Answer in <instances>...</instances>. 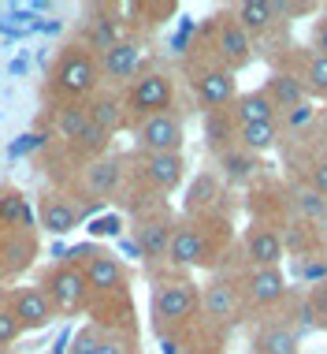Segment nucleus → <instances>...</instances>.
Segmentation results:
<instances>
[{
  "label": "nucleus",
  "mask_w": 327,
  "mask_h": 354,
  "mask_svg": "<svg viewBox=\"0 0 327 354\" xmlns=\"http://www.w3.org/2000/svg\"><path fill=\"white\" fill-rule=\"evenodd\" d=\"M224 250H227V216H205V220L179 216L175 235H171V246H168V269L212 272Z\"/></svg>",
  "instance_id": "3"
},
{
  "label": "nucleus",
  "mask_w": 327,
  "mask_h": 354,
  "mask_svg": "<svg viewBox=\"0 0 327 354\" xmlns=\"http://www.w3.org/2000/svg\"><path fill=\"white\" fill-rule=\"evenodd\" d=\"M246 302L238 291V280L230 272H208V280L201 283V332L216 339H227L238 324L246 321Z\"/></svg>",
  "instance_id": "5"
},
{
  "label": "nucleus",
  "mask_w": 327,
  "mask_h": 354,
  "mask_svg": "<svg viewBox=\"0 0 327 354\" xmlns=\"http://www.w3.org/2000/svg\"><path fill=\"white\" fill-rule=\"evenodd\" d=\"M279 138H283L279 120L275 123H253V127H238L235 146L246 149V153H253V157H264V153H272L279 146Z\"/></svg>",
  "instance_id": "27"
},
{
  "label": "nucleus",
  "mask_w": 327,
  "mask_h": 354,
  "mask_svg": "<svg viewBox=\"0 0 327 354\" xmlns=\"http://www.w3.org/2000/svg\"><path fill=\"white\" fill-rule=\"evenodd\" d=\"M201 45L208 49V56H212L216 64H224V68L235 71V75L242 71V68H249V64H253V56H257L253 37H249L242 30V23L230 15V8L216 12L205 26H201Z\"/></svg>",
  "instance_id": "8"
},
{
  "label": "nucleus",
  "mask_w": 327,
  "mask_h": 354,
  "mask_svg": "<svg viewBox=\"0 0 327 354\" xmlns=\"http://www.w3.org/2000/svg\"><path fill=\"white\" fill-rule=\"evenodd\" d=\"M37 287L45 291V299L52 302L56 317H86L90 313V283H86L82 269L75 261H67V257H60V261L45 265L41 272H37Z\"/></svg>",
  "instance_id": "7"
},
{
  "label": "nucleus",
  "mask_w": 327,
  "mask_h": 354,
  "mask_svg": "<svg viewBox=\"0 0 327 354\" xmlns=\"http://www.w3.org/2000/svg\"><path fill=\"white\" fill-rule=\"evenodd\" d=\"M230 15L242 23V30L253 37V41H257V37H264L275 23H283V19L275 15V4H272V0H242V4L230 8Z\"/></svg>",
  "instance_id": "26"
},
{
  "label": "nucleus",
  "mask_w": 327,
  "mask_h": 354,
  "mask_svg": "<svg viewBox=\"0 0 327 354\" xmlns=\"http://www.w3.org/2000/svg\"><path fill=\"white\" fill-rule=\"evenodd\" d=\"M0 354H4V351H0Z\"/></svg>",
  "instance_id": "39"
},
{
  "label": "nucleus",
  "mask_w": 327,
  "mask_h": 354,
  "mask_svg": "<svg viewBox=\"0 0 327 354\" xmlns=\"http://www.w3.org/2000/svg\"><path fill=\"white\" fill-rule=\"evenodd\" d=\"M235 138H238V123L230 120V112H205V142H208V149L216 153H227L230 146H235Z\"/></svg>",
  "instance_id": "29"
},
{
  "label": "nucleus",
  "mask_w": 327,
  "mask_h": 354,
  "mask_svg": "<svg viewBox=\"0 0 327 354\" xmlns=\"http://www.w3.org/2000/svg\"><path fill=\"white\" fill-rule=\"evenodd\" d=\"M309 49L327 56V8H320V15L313 19V30H309Z\"/></svg>",
  "instance_id": "36"
},
{
  "label": "nucleus",
  "mask_w": 327,
  "mask_h": 354,
  "mask_svg": "<svg viewBox=\"0 0 327 354\" xmlns=\"http://www.w3.org/2000/svg\"><path fill=\"white\" fill-rule=\"evenodd\" d=\"M182 354H227V347H224V339H216V336H208V332H201L197 328V336H194V343H190Z\"/></svg>",
  "instance_id": "35"
},
{
  "label": "nucleus",
  "mask_w": 327,
  "mask_h": 354,
  "mask_svg": "<svg viewBox=\"0 0 327 354\" xmlns=\"http://www.w3.org/2000/svg\"><path fill=\"white\" fill-rule=\"evenodd\" d=\"M123 104H127L130 127L146 116H160V112L175 109V75L157 68V64H146L138 71V79L130 86H123Z\"/></svg>",
  "instance_id": "9"
},
{
  "label": "nucleus",
  "mask_w": 327,
  "mask_h": 354,
  "mask_svg": "<svg viewBox=\"0 0 327 354\" xmlns=\"http://www.w3.org/2000/svg\"><path fill=\"white\" fill-rule=\"evenodd\" d=\"M242 254H246V269H279L286 257V239L275 224H249L246 232V243H242Z\"/></svg>",
  "instance_id": "19"
},
{
  "label": "nucleus",
  "mask_w": 327,
  "mask_h": 354,
  "mask_svg": "<svg viewBox=\"0 0 327 354\" xmlns=\"http://www.w3.org/2000/svg\"><path fill=\"white\" fill-rule=\"evenodd\" d=\"M175 224L179 216L171 213V205H160V209H149L141 216H130V235H134V246H138L146 269H164L168 265V246H171V235H175Z\"/></svg>",
  "instance_id": "11"
},
{
  "label": "nucleus",
  "mask_w": 327,
  "mask_h": 354,
  "mask_svg": "<svg viewBox=\"0 0 327 354\" xmlns=\"http://www.w3.org/2000/svg\"><path fill=\"white\" fill-rule=\"evenodd\" d=\"M134 153H186V120L179 109L160 112V116H146L130 127Z\"/></svg>",
  "instance_id": "13"
},
{
  "label": "nucleus",
  "mask_w": 327,
  "mask_h": 354,
  "mask_svg": "<svg viewBox=\"0 0 327 354\" xmlns=\"http://www.w3.org/2000/svg\"><path fill=\"white\" fill-rule=\"evenodd\" d=\"M224 179L219 171H201L194 183L186 187V202H182V216L205 220V216H224Z\"/></svg>",
  "instance_id": "21"
},
{
  "label": "nucleus",
  "mask_w": 327,
  "mask_h": 354,
  "mask_svg": "<svg viewBox=\"0 0 327 354\" xmlns=\"http://www.w3.org/2000/svg\"><path fill=\"white\" fill-rule=\"evenodd\" d=\"M127 171H130V157H123V153H104L97 160H86V165L63 183V190L82 205V213L90 216L93 209L119 202L123 187H127Z\"/></svg>",
  "instance_id": "4"
},
{
  "label": "nucleus",
  "mask_w": 327,
  "mask_h": 354,
  "mask_svg": "<svg viewBox=\"0 0 327 354\" xmlns=\"http://www.w3.org/2000/svg\"><path fill=\"white\" fill-rule=\"evenodd\" d=\"M19 339H23V328H19V321H15L12 306H8L4 291H0V351H12Z\"/></svg>",
  "instance_id": "32"
},
{
  "label": "nucleus",
  "mask_w": 327,
  "mask_h": 354,
  "mask_svg": "<svg viewBox=\"0 0 327 354\" xmlns=\"http://www.w3.org/2000/svg\"><path fill=\"white\" fill-rule=\"evenodd\" d=\"M67 261H75L90 283L93 302L97 299H119V295H130V269L112 246L101 243H82L67 254Z\"/></svg>",
  "instance_id": "6"
},
{
  "label": "nucleus",
  "mask_w": 327,
  "mask_h": 354,
  "mask_svg": "<svg viewBox=\"0 0 327 354\" xmlns=\"http://www.w3.org/2000/svg\"><path fill=\"white\" fill-rule=\"evenodd\" d=\"M149 328L157 339L194 336L201 321V283L179 269H152L149 272Z\"/></svg>",
  "instance_id": "1"
},
{
  "label": "nucleus",
  "mask_w": 327,
  "mask_h": 354,
  "mask_svg": "<svg viewBox=\"0 0 327 354\" xmlns=\"http://www.w3.org/2000/svg\"><path fill=\"white\" fill-rule=\"evenodd\" d=\"M0 291H4L8 306H12L23 336L26 332H45L52 321H60L52 310V302L45 299V291L37 283H8V287H0Z\"/></svg>",
  "instance_id": "16"
},
{
  "label": "nucleus",
  "mask_w": 327,
  "mask_h": 354,
  "mask_svg": "<svg viewBox=\"0 0 327 354\" xmlns=\"http://www.w3.org/2000/svg\"><path fill=\"white\" fill-rule=\"evenodd\" d=\"M216 165H219V179H224V183H235V187L253 183V179L261 176V168H264L261 157H253V153H246L238 146H230L227 153H219Z\"/></svg>",
  "instance_id": "25"
},
{
  "label": "nucleus",
  "mask_w": 327,
  "mask_h": 354,
  "mask_svg": "<svg viewBox=\"0 0 327 354\" xmlns=\"http://www.w3.org/2000/svg\"><path fill=\"white\" fill-rule=\"evenodd\" d=\"M86 109H90V120L97 123L108 138H115L119 131H130V116H127V104H123V93L119 90L101 86V90L86 101Z\"/></svg>",
  "instance_id": "22"
},
{
  "label": "nucleus",
  "mask_w": 327,
  "mask_h": 354,
  "mask_svg": "<svg viewBox=\"0 0 327 354\" xmlns=\"http://www.w3.org/2000/svg\"><path fill=\"white\" fill-rule=\"evenodd\" d=\"M186 75H190V90H194V101H197L201 112H224V109L235 104V97H238L235 71H227L224 64L212 60V56L190 60Z\"/></svg>",
  "instance_id": "10"
},
{
  "label": "nucleus",
  "mask_w": 327,
  "mask_h": 354,
  "mask_svg": "<svg viewBox=\"0 0 327 354\" xmlns=\"http://www.w3.org/2000/svg\"><path fill=\"white\" fill-rule=\"evenodd\" d=\"M320 227H324V235H327V216H324V224H320Z\"/></svg>",
  "instance_id": "38"
},
{
  "label": "nucleus",
  "mask_w": 327,
  "mask_h": 354,
  "mask_svg": "<svg viewBox=\"0 0 327 354\" xmlns=\"http://www.w3.org/2000/svg\"><path fill=\"white\" fill-rule=\"evenodd\" d=\"M249 354H301V336H297L290 317H261L249 328Z\"/></svg>",
  "instance_id": "20"
},
{
  "label": "nucleus",
  "mask_w": 327,
  "mask_h": 354,
  "mask_svg": "<svg viewBox=\"0 0 327 354\" xmlns=\"http://www.w3.org/2000/svg\"><path fill=\"white\" fill-rule=\"evenodd\" d=\"M34 216H37V227L45 235H71L75 227L86 220L82 205L67 194L63 187H41L37 190V202H34Z\"/></svg>",
  "instance_id": "15"
},
{
  "label": "nucleus",
  "mask_w": 327,
  "mask_h": 354,
  "mask_svg": "<svg viewBox=\"0 0 327 354\" xmlns=\"http://www.w3.org/2000/svg\"><path fill=\"white\" fill-rule=\"evenodd\" d=\"M104 86L101 79V56L82 41H67L45 75V97L49 104H79L90 101Z\"/></svg>",
  "instance_id": "2"
},
{
  "label": "nucleus",
  "mask_w": 327,
  "mask_h": 354,
  "mask_svg": "<svg viewBox=\"0 0 327 354\" xmlns=\"http://www.w3.org/2000/svg\"><path fill=\"white\" fill-rule=\"evenodd\" d=\"M227 112H230V120H235L238 127H253V123H275V120H279V112H275L272 97L264 93V86L238 93L235 104H230Z\"/></svg>",
  "instance_id": "24"
},
{
  "label": "nucleus",
  "mask_w": 327,
  "mask_h": 354,
  "mask_svg": "<svg viewBox=\"0 0 327 354\" xmlns=\"http://www.w3.org/2000/svg\"><path fill=\"white\" fill-rule=\"evenodd\" d=\"M297 79L305 82V90H309V97H327V56L305 49L297 56Z\"/></svg>",
  "instance_id": "28"
},
{
  "label": "nucleus",
  "mask_w": 327,
  "mask_h": 354,
  "mask_svg": "<svg viewBox=\"0 0 327 354\" xmlns=\"http://www.w3.org/2000/svg\"><path fill=\"white\" fill-rule=\"evenodd\" d=\"M186 153H130V179L168 198L186 183Z\"/></svg>",
  "instance_id": "12"
},
{
  "label": "nucleus",
  "mask_w": 327,
  "mask_h": 354,
  "mask_svg": "<svg viewBox=\"0 0 327 354\" xmlns=\"http://www.w3.org/2000/svg\"><path fill=\"white\" fill-rule=\"evenodd\" d=\"M101 343H104V328H101V324L82 321L79 328H75L71 343H67V354H97Z\"/></svg>",
  "instance_id": "31"
},
{
  "label": "nucleus",
  "mask_w": 327,
  "mask_h": 354,
  "mask_svg": "<svg viewBox=\"0 0 327 354\" xmlns=\"http://www.w3.org/2000/svg\"><path fill=\"white\" fill-rule=\"evenodd\" d=\"M264 93L272 97L279 116L290 112V109H297V104H305V101H313L309 90H305V82L297 79L290 68H275L272 75H268V79H264Z\"/></svg>",
  "instance_id": "23"
},
{
  "label": "nucleus",
  "mask_w": 327,
  "mask_h": 354,
  "mask_svg": "<svg viewBox=\"0 0 327 354\" xmlns=\"http://www.w3.org/2000/svg\"><path fill=\"white\" fill-rule=\"evenodd\" d=\"M313 120H316V104L305 101V104H297V109H290V112H283V116H279V131H283V135H294V131L309 127Z\"/></svg>",
  "instance_id": "33"
},
{
  "label": "nucleus",
  "mask_w": 327,
  "mask_h": 354,
  "mask_svg": "<svg viewBox=\"0 0 327 354\" xmlns=\"http://www.w3.org/2000/svg\"><path fill=\"white\" fill-rule=\"evenodd\" d=\"M146 68V56H141V45L134 37H119L112 49L101 53V79L108 90H123L138 79V71Z\"/></svg>",
  "instance_id": "18"
},
{
  "label": "nucleus",
  "mask_w": 327,
  "mask_h": 354,
  "mask_svg": "<svg viewBox=\"0 0 327 354\" xmlns=\"http://www.w3.org/2000/svg\"><path fill=\"white\" fill-rule=\"evenodd\" d=\"M294 213L305 220V224H324L327 216V198H320L313 187H294Z\"/></svg>",
  "instance_id": "30"
},
{
  "label": "nucleus",
  "mask_w": 327,
  "mask_h": 354,
  "mask_svg": "<svg viewBox=\"0 0 327 354\" xmlns=\"http://www.w3.org/2000/svg\"><path fill=\"white\" fill-rule=\"evenodd\" d=\"M235 280H238V291H242V302L249 313H272L290 295V280H286L283 265L279 269H246Z\"/></svg>",
  "instance_id": "14"
},
{
  "label": "nucleus",
  "mask_w": 327,
  "mask_h": 354,
  "mask_svg": "<svg viewBox=\"0 0 327 354\" xmlns=\"http://www.w3.org/2000/svg\"><path fill=\"white\" fill-rule=\"evenodd\" d=\"M305 187H313L320 198H327V157L316 160V165L309 168V183H305Z\"/></svg>",
  "instance_id": "37"
},
{
  "label": "nucleus",
  "mask_w": 327,
  "mask_h": 354,
  "mask_svg": "<svg viewBox=\"0 0 327 354\" xmlns=\"http://www.w3.org/2000/svg\"><path fill=\"white\" fill-rule=\"evenodd\" d=\"M97 354H141L138 336H123V332H104V343Z\"/></svg>",
  "instance_id": "34"
},
{
  "label": "nucleus",
  "mask_w": 327,
  "mask_h": 354,
  "mask_svg": "<svg viewBox=\"0 0 327 354\" xmlns=\"http://www.w3.org/2000/svg\"><path fill=\"white\" fill-rule=\"evenodd\" d=\"M37 257V235L30 224H0V280H19Z\"/></svg>",
  "instance_id": "17"
}]
</instances>
